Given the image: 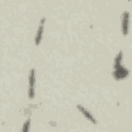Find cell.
<instances>
[{
	"label": "cell",
	"mask_w": 132,
	"mask_h": 132,
	"mask_svg": "<svg viewBox=\"0 0 132 132\" xmlns=\"http://www.w3.org/2000/svg\"><path fill=\"white\" fill-rule=\"evenodd\" d=\"M122 59H123V52H119V54L116 56L114 61H113V72L112 76L117 80H122L126 78L129 74V70L122 64Z\"/></svg>",
	"instance_id": "cell-1"
},
{
	"label": "cell",
	"mask_w": 132,
	"mask_h": 132,
	"mask_svg": "<svg viewBox=\"0 0 132 132\" xmlns=\"http://www.w3.org/2000/svg\"><path fill=\"white\" fill-rule=\"evenodd\" d=\"M28 97L33 99L35 97V70L31 69L29 73V88H28Z\"/></svg>",
	"instance_id": "cell-3"
},
{
	"label": "cell",
	"mask_w": 132,
	"mask_h": 132,
	"mask_svg": "<svg viewBox=\"0 0 132 132\" xmlns=\"http://www.w3.org/2000/svg\"><path fill=\"white\" fill-rule=\"evenodd\" d=\"M128 1H131V0H128Z\"/></svg>",
	"instance_id": "cell-7"
},
{
	"label": "cell",
	"mask_w": 132,
	"mask_h": 132,
	"mask_svg": "<svg viewBox=\"0 0 132 132\" xmlns=\"http://www.w3.org/2000/svg\"><path fill=\"white\" fill-rule=\"evenodd\" d=\"M77 109L82 113V116L86 118V119H88L91 123H93V124H97V121H96V119L94 118V116L88 110V109H86L84 106H81V105H77Z\"/></svg>",
	"instance_id": "cell-5"
},
{
	"label": "cell",
	"mask_w": 132,
	"mask_h": 132,
	"mask_svg": "<svg viewBox=\"0 0 132 132\" xmlns=\"http://www.w3.org/2000/svg\"><path fill=\"white\" fill-rule=\"evenodd\" d=\"M29 126H30V119H28L25 123H24V126H23V131L24 132H27L29 130Z\"/></svg>",
	"instance_id": "cell-6"
},
{
	"label": "cell",
	"mask_w": 132,
	"mask_h": 132,
	"mask_svg": "<svg viewBox=\"0 0 132 132\" xmlns=\"http://www.w3.org/2000/svg\"><path fill=\"white\" fill-rule=\"evenodd\" d=\"M129 23H130V14L128 11H124L121 16V31L124 36H126L129 32Z\"/></svg>",
	"instance_id": "cell-2"
},
{
	"label": "cell",
	"mask_w": 132,
	"mask_h": 132,
	"mask_svg": "<svg viewBox=\"0 0 132 132\" xmlns=\"http://www.w3.org/2000/svg\"><path fill=\"white\" fill-rule=\"evenodd\" d=\"M44 22H45V19L42 18L40 20V23H39V26H38V29H37V32H36V35H35V44L36 45H39L41 40H42L43 30H44Z\"/></svg>",
	"instance_id": "cell-4"
}]
</instances>
